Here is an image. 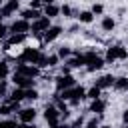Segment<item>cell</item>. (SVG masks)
Wrapping results in <instances>:
<instances>
[{
  "label": "cell",
  "mask_w": 128,
  "mask_h": 128,
  "mask_svg": "<svg viewBox=\"0 0 128 128\" xmlns=\"http://www.w3.org/2000/svg\"><path fill=\"white\" fill-rule=\"evenodd\" d=\"M114 80H116V78H114L112 74H104V76H100V78L96 80V86L102 88V90H106V88H112V86H114Z\"/></svg>",
  "instance_id": "12"
},
{
  "label": "cell",
  "mask_w": 128,
  "mask_h": 128,
  "mask_svg": "<svg viewBox=\"0 0 128 128\" xmlns=\"http://www.w3.org/2000/svg\"><path fill=\"white\" fill-rule=\"evenodd\" d=\"M26 40V34H12L10 38H8V42L4 44V50H8L10 46H14V44H20V42H24Z\"/></svg>",
  "instance_id": "18"
},
{
  "label": "cell",
  "mask_w": 128,
  "mask_h": 128,
  "mask_svg": "<svg viewBox=\"0 0 128 128\" xmlns=\"http://www.w3.org/2000/svg\"><path fill=\"white\" fill-rule=\"evenodd\" d=\"M50 26H52V24H50V18H48V16H40L38 20H34V22L30 24V32L36 34V36H40V34H44Z\"/></svg>",
  "instance_id": "2"
},
{
  "label": "cell",
  "mask_w": 128,
  "mask_h": 128,
  "mask_svg": "<svg viewBox=\"0 0 128 128\" xmlns=\"http://www.w3.org/2000/svg\"><path fill=\"white\" fill-rule=\"evenodd\" d=\"M114 90L116 92H128V78L126 76H120L114 80Z\"/></svg>",
  "instance_id": "17"
},
{
  "label": "cell",
  "mask_w": 128,
  "mask_h": 128,
  "mask_svg": "<svg viewBox=\"0 0 128 128\" xmlns=\"http://www.w3.org/2000/svg\"><path fill=\"white\" fill-rule=\"evenodd\" d=\"M4 128H18L16 120H4Z\"/></svg>",
  "instance_id": "32"
},
{
  "label": "cell",
  "mask_w": 128,
  "mask_h": 128,
  "mask_svg": "<svg viewBox=\"0 0 128 128\" xmlns=\"http://www.w3.org/2000/svg\"><path fill=\"white\" fill-rule=\"evenodd\" d=\"M66 66H68V68H82V66H86L84 54H76V56L66 58Z\"/></svg>",
  "instance_id": "11"
},
{
  "label": "cell",
  "mask_w": 128,
  "mask_h": 128,
  "mask_svg": "<svg viewBox=\"0 0 128 128\" xmlns=\"http://www.w3.org/2000/svg\"><path fill=\"white\" fill-rule=\"evenodd\" d=\"M18 128H36V126H34V122H32V124H24V122H20Z\"/></svg>",
  "instance_id": "38"
},
{
  "label": "cell",
  "mask_w": 128,
  "mask_h": 128,
  "mask_svg": "<svg viewBox=\"0 0 128 128\" xmlns=\"http://www.w3.org/2000/svg\"><path fill=\"white\" fill-rule=\"evenodd\" d=\"M104 62H106L104 58L96 56V58H92V60H90V62L86 64V70H88V72H96V70H100V68L104 66Z\"/></svg>",
  "instance_id": "14"
},
{
  "label": "cell",
  "mask_w": 128,
  "mask_h": 128,
  "mask_svg": "<svg viewBox=\"0 0 128 128\" xmlns=\"http://www.w3.org/2000/svg\"><path fill=\"white\" fill-rule=\"evenodd\" d=\"M40 2H42L44 6H48V4H54V0H40Z\"/></svg>",
  "instance_id": "40"
},
{
  "label": "cell",
  "mask_w": 128,
  "mask_h": 128,
  "mask_svg": "<svg viewBox=\"0 0 128 128\" xmlns=\"http://www.w3.org/2000/svg\"><path fill=\"white\" fill-rule=\"evenodd\" d=\"M122 122H124V124H128V108H126V110H124V114H122Z\"/></svg>",
  "instance_id": "39"
},
{
  "label": "cell",
  "mask_w": 128,
  "mask_h": 128,
  "mask_svg": "<svg viewBox=\"0 0 128 128\" xmlns=\"http://www.w3.org/2000/svg\"><path fill=\"white\" fill-rule=\"evenodd\" d=\"M58 14H60V8H58L56 4H48V6H44V16L54 18V16H58Z\"/></svg>",
  "instance_id": "21"
},
{
  "label": "cell",
  "mask_w": 128,
  "mask_h": 128,
  "mask_svg": "<svg viewBox=\"0 0 128 128\" xmlns=\"http://www.w3.org/2000/svg\"><path fill=\"white\" fill-rule=\"evenodd\" d=\"M8 76V64L6 62H0V80H4Z\"/></svg>",
  "instance_id": "28"
},
{
  "label": "cell",
  "mask_w": 128,
  "mask_h": 128,
  "mask_svg": "<svg viewBox=\"0 0 128 128\" xmlns=\"http://www.w3.org/2000/svg\"><path fill=\"white\" fill-rule=\"evenodd\" d=\"M2 4H4V2H2V0H0V8H2Z\"/></svg>",
  "instance_id": "45"
},
{
  "label": "cell",
  "mask_w": 128,
  "mask_h": 128,
  "mask_svg": "<svg viewBox=\"0 0 128 128\" xmlns=\"http://www.w3.org/2000/svg\"><path fill=\"white\" fill-rule=\"evenodd\" d=\"M100 126V122H98V118H92L90 122H86L84 124V128H98Z\"/></svg>",
  "instance_id": "30"
},
{
  "label": "cell",
  "mask_w": 128,
  "mask_h": 128,
  "mask_svg": "<svg viewBox=\"0 0 128 128\" xmlns=\"http://www.w3.org/2000/svg\"><path fill=\"white\" fill-rule=\"evenodd\" d=\"M12 82H14V86H18V88H34V78L22 76V74H18V72H14Z\"/></svg>",
  "instance_id": "7"
},
{
  "label": "cell",
  "mask_w": 128,
  "mask_h": 128,
  "mask_svg": "<svg viewBox=\"0 0 128 128\" xmlns=\"http://www.w3.org/2000/svg\"><path fill=\"white\" fill-rule=\"evenodd\" d=\"M124 128H128V124H124Z\"/></svg>",
  "instance_id": "46"
},
{
  "label": "cell",
  "mask_w": 128,
  "mask_h": 128,
  "mask_svg": "<svg viewBox=\"0 0 128 128\" xmlns=\"http://www.w3.org/2000/svg\"><path fill=\"white\" fill-rule=\"evenodd\" d=\"M16 72L22 74V76H28V78H36L40 74V68L36 64H18L16 66Z\"/></svg>",
  "instance_id": "4"
},
{
  "label": "cell",
  "mask_w": 128,
  "mask_h": 128,
  "mask_svg": "<svg viewBox=\"0 0 128 128\" xmlns=\"http://www.w3.org/2000/svg\"><path fill=\"white\" fill-rule=\"evenodd\" d=\"M40 4H42L40 0H30V8H36V10H38V8H40Z\"/></svg>",
  "instance_id": "35"
},
{
  "label": "cell",
  "mask_w": 128,
  "mask_h": 128,
  "mask_svg": "<svg viewBox=\"0 0 128 128\" xmlns=\"http://www.w3.org/2000/svg\"><path fill=\"white\" fill-rule=\"evenodd\" d=\"M18 64H36L38 68H46V56L38 48H24L18 56Z\"/></svg>",
  "instance_id": "1"
},
{
  "label": "cell",
  "mask_w": 128,
  "mask_h": 128,
  "mask_svg": "<svg viewBox=\"0 0 128 128\" xmlns=\"http://www.w3.org/2000/svg\"><path fill=\"white\" fill-rule=\"evenodd\" d=\"M58 54H50V56H46V66H56L58 64Z\"/></svg>",
  "instance_id": "26"
},
{
  "label": "cell",
  "mask_w": 128,
  "mask_h": 128,
  "mask_svg": "<svg viewBox=\"0 0 128 128\" xmlns=\"http://www.w3.org/2000/svg\"><path fill=\"white\" fill-rule=\"evenodd\" d=\"M102 12H104V6H102V4H94V6H92V14H94V16H96V14H102Z\"/></svg>",
  "instance_id": "31"
},
{
  "label": "cell",
  "mask_w": 128,
  "mask_h": 128,
  "mask_svg": "<svg viewBox=\"0 0 128 128\" xmlns=\"http://www.w3.org/2000/svg\"><path fill=\"white\" fill-rule=\"evenodd\" d=\"M56 128H70V126H68V124H58Z\"/></svg>",
  "instance_id": "41"
},
{
  "label": "cell",
  "mask_w": 128,
  "mask_h": 128,
  "mask_svg": "<svg viewBox=\"0 0 128 128\" xmlns=\"http://www.w3.org/2000/svg\"><path fill=\"white\" fill-rule=\"evenodd\" d=\"M98 128H110V126H106V124H100V126H98Z\"/></svg>",
  "instance_id": "42"
},
{
  "label": "cell",
  "mask_w": 128,
  "mask_h": 128,
  "mask_svg": "<svg viewBox=\"0 0 128 128\" xmlns=\"http://www.w3.org/2000/svg\"><path fill=\"white\" fill-rule=\"evenodd\" d=\"M78 20H80L82 24H90V22L94 20V14H92V10H82V12L78 14Z\"/></svg>",
  "instance_id": "22"
},
{
  "label": "cell",
  "mask_w": 128,
  "mask_h": 128,
  "mask_svg": "<svg viewBox=\"0 0 128 128\" xmlns=\"http://www.w3.org/2000/svg\"><path fill=\"white\" fill-rule=\"evenodd\" d=\"M106 62H114V60H118V46H110L108 50H106V58H104Z\"/></svg>",
  "instance_id": "23"
},
{
  "label": "cell",
  "mask_w": 128,
  "mask_h": 128,
  "mask_svg": "<svg viewBox=\"0 0 128 128\" xmlns=\"http://www.w3.org/2000/svg\"><path fill=\"white\" fill-rule=\"evenodd\" d=\"M102 96V88H98L96 84L90 88V90H86V98H90V100H96V98H100Z\"/></svg>",
  "instance_id": "24"
},
{
  "label": "cell",
  "mask_w": 128,
  "mask_h": 128,
  "mask_svg": "<svg viewBox=\"0 0 128 128\" xmlns=\"http://www.w3.org/2000/svg\"><path fill=\"white\" fill-rule=\"evenodd\" d=\"M6 32H8V28H6L4 24H0V40H2L4 36H6Z\"/></svg>",
  "instance_id": "37"
},
{
  "label": "cell",
  "mask_w": 128,
  "mask_h": 128,
  "mask_svg": "<svg viewBox=\"0 0 128 128\" xmlns=\"http://www.w3.org/2000/svg\"><path fill=\"white\" fill-rule=\"evenodd\" d=\"M0 128H4V120H0Z\"/></svg>",
  "instance_id": "43"
},
{
  "label": "cell",
  "mask_w": 128,
  "mask_h": 128,
  "mask_svg": "<svg viewBox=\"0 0 128 128\" xmlns=\"http://www.w3.org/2000/svg\"><path fill=\"white\" fill-rule=\"evenodd\" d=\"M106 110V102L102 100V98H96V100H92V106H90V112H94V114H102Z\"/></svg>",
  "instance_id": "16"
},
{
  "label": "cell",
  "mask_w": 128,
  "mask_h": 128,
  "mask_svg": "<svg viewBox=\"0 0 128 128\" xmlns=\"http://www.w3.org/2000/svg\"><path fill=\"white\" fill-rule=\"evenodd\" d=\"M44 120L48 122V126L50 128H56L58 124H60V110L56 108V106H46V110H44Z\"/></svg>",
  "instance_id": "3"
},
{
  "label": "cell",
  "mask_w": 128,
  "mask_h": 128,
  "mask_svg": "<svg viewBox=\"0 0 128 128\" xmlns=\"http://www.w3.org/2000/svg\"><path fill=\"white\" fill-rule=\"evenodd\" d=\"M60 34H62V26H50L42 36H44V42H54Z\"/></svg>",
  "instance_id": "10"
},
{
  "label": "cell",
  "mask_w": 128,
  "mask_h": 128,
  "mask_svg": "<svg viewBox=\"0 0 128 128\" xmlns=\"http://www.w3.org/2000/svg\"><path fill=\"white\" fill-rule=\"evenodd\" d=\"M84 98H86V90H84L82 86H74V96H72L70 104L76 106V104H80V100H84Z\"/></svg>",
  "instance_id": "15"
},
{
  "label": "cell",
  "mask_w": 128,
  "mask_h": 128,
  "mask_svg": "<svg viewBox=\"0 0 128 128\" xmlns=\"http://www.w3.org/2000/svg\"><path fill=\"white\" fill-rule=\"evenodd\" d=\"M38 98V90L36 88H26V100H36Z\"/></svg>",
  "instance_id": "27"
},
{
  "label": "cell",
  "mask_w": 128,
  "mask_h": 128,
  "mask_svg": "<svg viewBox=\"0 0 128 128\" xmlns=\"http://www.w3.org/2000/svg\"><path fill=\"white\" fill-rule=\"evenodd\" d=\"M2 18H4V16H2V14H0V24H2Z\"/></svg>",
  "instance_id": "44"
},
{
  "label": "cell",
  "mask_w": 128,
  "mask_h": 128,
  "mask_svg": "<svg viewBox=\"0 0 128 128\" xmlns=\"http://www.w3.org/2000/svg\"><path fill=\"white\" fill-rule=\"evenodd\" d=\"M56 54H58V58H64V60H66V58H70V54H72V50H70L68 46H60Z\"/></svg>",
  "instance_id": "25"
},
{
  "label": "cell",
  "mask_w": 128,
  "mask_h": 128,
  "mask_svg": "<svg viewBox=\"0 0 128 128\" xmlns=\"http://www.w3.org/2000/svg\"><path fill=\"white\" fill-rule=\"evenodd\" d=\"M10 32L12 34H28L30 32V22L20 18V20H14L12 26H10Z\"/></svg>",
  "instance_id": "6"
},
{
  "label": "cell",
  "mask_w": 128,
  "mask_h": 128,
  "mask_svg": "<svg viewBox=\"0 0 128 128\" xmlns=\"http://www.w3.org/2000/svg\"><path fill=\"white\" fill-rule=\"evenodd\" d=\"M34 118H36V110H34L32 106H30V108H22V110H18V120H20V122H24V124H32Z\"/></svg>",
  "instance_id": "8"
},
{
  "label": "cell",
  "mask_w": 128,
  "mask_h": 128,
  "mask_svg": "<svg viewBox=\"0 0 128 128\" xmlns=\"http://www.w3.org/2000/svg\"><path fill=\"white\" fill-rule=\"evenodd\" d=\"M18 8H20V2H18V0H6V2L2 4V8H0V14L6 18V16H12Z\"/></svg>",
  "instance_id": "9"
},
{
  "label": "cell",
  "mask_w": 128,
  "mask_h": 128,
  "mask_svg": "<svg viewBox=\"0 0 128 128\" xmlns=\"http://www.w3.org/2000/svg\"><path fill=\"white\" fill-rule=\"evenodd\" d=\"M4 94H6V82L0 80V96H4Z\"/></svg>",
  "instance_id": "36"
},
{
  "label": "cell",
  "mask_w": 128,
  "mask_h": 128,
  "mask_svg": "<svg viewBox=\"0 0 128 128\" xmlns=\"http://www.w3.org/2000/svg\"><path fill=\"white\" fill-rule=\"evenodd\" d=\"M128 58V50L124 46H118V60H126Z\"/></svg>",
  "instance_id": "29"
},
{
  "label": "cell",
  "mask_w": 128,
  "mask_h": 128,
  "mask_svg": "<svg viewBox=\"0 0 128 128\" xmlns=\"http://www.w3.org/2000/svg\"><path fill=\"white\" fill-rule=\"evenodd\" d=\"M82 126H84V120H82V118H78V120H76V122H74L70 128H82Z\"/></svg>",
  "instance_id": "34"
},
{
  "label": "cell",
  "mask_w": 128,
  "mask_h": 128,
  "mask_svg": "<svg viewBox=\"0 0 128 128\" xmlns=\"http://www.w3.org/2000/svg\"><path fill=\"white\" fill-rule=\"evenodd\" d=\"M100 26H102V30H106V32H112V30H114V26H116V20H114L112 16H104Z\"/></svg>",
  "instance_id": "20"
},
{
  "label": "cell",
  "mask_w": 128,
  "mask_h": 128,
  "mask_svg": "<svg viewBox=\"0 0 128 128\" xmlns=\"http://www.w3.org/2000/svg\"><path fill=\"white\" fill-rule=\"evenodd\" d=\"M60 12H62L64 16H72V8H70V6H62V8H60Z\"/></svg>",
  "instance_id": "33"
},
{
  "label": "cell",
  "mask_w": 128,
  "mask_h": 128,
  "mask_svg": "<svg viewBox=\"0 0 128 128\" xmlns=\"http://www.w3.org/2000/svg\"><path fill=\"white\" fill-rule=\"evenodd\" d=\"M20 16H22L24 20H28V22H30V20L34 22V20H38L42 14H40V10H36V8H26V10H22Z\"/></svg>",
  "instance_id": "13"
},
{
  "label": "cell",
  "mask_w": 128,
  "mask_h": 128,
  "mask_svg": "<svg viewBox=\"0 0 128 128\" xmlns=\"http://www.w3.org/2000/svg\"><path fill=\"white\" fill-rule=\"evenodd\" d=\"M72 86H76V80H74L70 74H60V76L56 78V90H58V92H62V90H66V88H72Z\"/></svg>",
  "instance_id": "5"
},
{
  "label": "cell",
  "mask_w": 128,
  "mask_h": 128,
  "mask_svg": "<svg viewBox=\"0 0 128 128\" xmlns=\"http://www.w3.org/2000/svg\"><path fill=\"white\" fill-rule=\"evenodd\" d=\"M10 100H14V102H22V100H26V88H14V92L10 94Z\"/></svg>",
  "instance_id": "19"
}]
</instances>
